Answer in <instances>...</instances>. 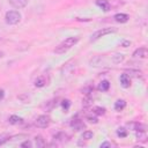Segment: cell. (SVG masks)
Returning a JSON list of instances; mask_svg holds the SVG:
<instances>
[{
	"label": "cell",
	"mask_w": 148,
	"mask_h": 148,
	"mask_svg": "<svg viewBox=\"0 0 148 148\" xmlns=\"http://www.w3.org/2000/svg\"><path fill=\"white\" fill-rule=\"evenodd\" d=\"M79 37L77 36H72V37H67L66 39H64L58 46H56L54 49V53L57 54H62L65 52H67L68 50H71L77 42H79Z\"/></svg>",
	"instance_id": "6da1fadb"
},
{
	"label": "cell",
	"mask_w": 148,
	"mask_h": 148,
	"mask_svg": "<svg viewBox=\"0 0 148 148\" xmlns=\"http://www.w3.org/2000/svg\"><path fill=\"white\" fill-rule=\"evenodd\" d=\"M5 21L9 25H15L21 21V14L17 10H9L5 15Z\"/></svg>",
	"instance_id": "7a4b0ae2"
},
{
	"label": "cell",
	"mask_w": 148,
	"mask_h": 148,
	"mask_svg": "<svg viewBox=\"0 0 148 148\" xmlns=\"http://www.w3.org/2000/svg\"><path fill=\"white\" fill-rule=\"evenodd\" d=\"M113 32H117V28H103V29H99V30L95 31V32L91 35L90 42L97 40V39H99L101 37H103V36H105V35L113 34Z\"/></svg>",
	"instance_id": "3957f363"
},
{
	"label": "cell",
	"mask_w": 148,
	"mask_h": 148,
	"mask_svg": "<svg viewBox=\"0 0 148 148\" xmlns=\"http://www.w3.org/2000/svg\"><path fill=\"white\" fill-rule=\"evenodd\" d=\"M51 124V118L46 114H42V116H38L35 120V125L38 127V128H46L49 127Z\"/></svg>",
	"instance_id": "277c9868"
},
{
	"label": "cell",
	"mask_w": 148,
	"mask_h": 148,
	"mask_svg": "<svg viewBox=\"0 0 148 148\" xmlns=\"http://www.w3.org/2000/svg\"><path fill=\"white\" fill-rule=\"evenodd\" d=\"M71 127L74 130V131H82L86 128V124L83 123L82 119H79V118H73L69 123Z\"/></svg>",
	"instance_id": "5b68a950"
},
{
	"label": "cell",
	"mask_w": 148,
	"mask_h": 148,
	"mask_svg": "<svg viewBox=\"0 0 148 148\" xmlns=\"http://www.w3.org/2000/svg\"><path fill=\"white\" fill-rule=\"evenodd\" d=\"M9 3L16 8V9H21V8H24L27 5H28V1L29 0H8Z\"/></svg>",
	"instance_id": "8992f818"
},
{
	"label": "cell",
	"mask_w": 148,
	"mask_h": 148,
	"mask_svg": "<svg viewBox=\"0 0 148 148\" xmlns=\"http://www.w3.org/2000/svg\"><path fill=\"white\" fill-rule=\"evenodd\" d=\"M119 81H120V84L124 88H130L131 87V77H130V75H127V73L121 74L120 77H119Z\"/></svg>",
	"instance_id": "52a82bcc"
},
{
	"label": "cell",
	"mask_w": 148,
	"mask_h": 148,
	"mask_svg": "<svg viewBox=\"0 0 148 148\" xmlns=\"http://www.w3.org/2000/svg\"><path fill=\"white\" fill-rule=\"evenodd\" d=\"M47 82H49V79H47L45 75H40V76H38V77L36 79V81H35V87L42 88V87L49 84Z\"/></svg>",
	"instance_id": "ba28073f"
},
{
	"label": "cell",
	"mask_w": 148,
	"mask_h": 148,
	"mask_svg": "<svg viewBox=\"0 0 148 148\" xmlns=\"http://www.w3.org/2000/svg\"><path fill=\"white\" fill-rule=\"evenodd\" d=\"M113 18L116 20V22L118 23H126L128 20H130V16L127 14H124V13H118L113 16Z\"/></svg>",
	"instance_id": "9c48e42d"
},
{
	"label": "cell",
	"mask_w": 148,
	"mask_h": 148,
	"mask_svg": "<svg viewBox=\"0 0 148 148\" xmlns=\"http://www.w3.org/2000/svg\"><path fill=\"white\" fill-rule=\"evenodd\" d=\"M133 57L134 58H141V59L146 58L147 57V49L146 47H139V49H136L133 52Z\"/></svg>",
	"instance_id": "30bf717a"
},
{
	"label": "cell",
	"mask_w": 148,
	"mask_h": 148,
	"mask_svg": "<svg viewBox=\"0 0 148 148\" xmlns=\"http://www.w3.org/2000/svg\"><path fill=\"white\" fill-rule=\"evenodd\" d=\"M96 5L104 12L110 10V2L108 0H96Z\"/></svg>",
	"instance_id": "8fae6325"
},
{
	"label": "cell",
	"mask_w": 148,
	"mask_h": 148,
	"mask_svg": "<svg viewBox=\"0 0 148 148\" xmlns=\"http://www.w3.org/2000/svg\"><path fill=\"white\" fill-rule=\"evenodd\" d=\"M8 121H9V124H12V125H18V124H22V123H23V119H22L21 117L16 116V114H12V116L8 118Z\"/></svg>",
	"instance_id": "7c38bea8"
},
{
	"label": "cell",
	"mask_w": 148,
	"mask_h": 148,
	"mask_svg": "<svg viewBox=\"0 0 148 148\" xmlns=\"http://www.w3.org/2000/svg\"><path fill=\"white\" fill-rule=\"evenodd\" d=\"M125 106H126V102L124 99H117L114 102V110L116 111H121L125 109Z\"/></svg>",
	"instance_id": "4fadbf2b"
},
{
	"label": "cell",
	"mask_w": 148,
	"mask_h": 148,
	"mask_svg": "<svg viewBox=\"0 0 148 148\" xmlns=\"http://www.w3.org/2000/svg\"><path fill=\"white\" fill-rule=\"evenodd\" d=\"M110 88V82L108 80H103L99 84H98V90L99 91H108Z\"/></svg>",
	"instance_id": "5bb4252c"
},
{
	"label": "cell",
	"mask_w": 148,
	"mask_h": 148,
	"mask_svg": "<svg viewBox=\"0 0 148 148\" xmlns=\"http://www.w3.org/2000/svg\"><path fill=\"white\" fill-rule=\"evenodd\" d=\"M53 139L57 140V141H60V142H65V141L68 139V135H67L66 133H64V132H59V133H57V134L54 135Z\"/></svg>",
	"instance_id": "9a60e30c"
},
{
	"label": "cell",
	"mask_w": 148,
	"mask_h": 148,
	"mask_svg": "<svg viewBox=\"0 0 148 148\" xmlns=\"http://www.w3.org/2000/svg\"><path fill=\"white\" fill-rule=\"evenodd\" d=\"M136 139L140 141H146V139H147L146 130H138L136 131Z\"/></svg>",
	"instance_id": "2e32d148"
},
{
	"label": "cell",
	"mask_w": 148,
	"mask_h": 148,
	"mask_svg": "<svg viewBox=\"0 0 148 148\" xmlns=\"http://www.w3.org/2000/svg\"><path fill=\"white\" fill-rule=\"evenodd\" d=\"M35 143H36V146L37 147H44L46 143H45V141H44V139H43V136H40V135H37L36 138H35Z\"/></svg>",
	"instance_id": "e0dca14e"
},
{
	"label": "cell",
	"mask_w": 148,
	"mask_h": 148,
	"mask_svg": "<svg viewBox=\"0 0 148 148\" xmlns=\"http://www.w3.org/2000/svg\"><path fill=\"white\" fill-rule=\"evenodd\" d=\"M123 60H124V54L117 53V54H114V56L112 57V61H113L114 64H119V62L123 61Z\"/></svg>",
	"instance_id": "ac0fdd59"
},
{
	"label": "cell",
	"mask_w": 148,
	"mask_h": 148,
	"mask_svg": "<svg viewBox=\"0 0 148 148\" xmlns=\"http://www.w3.org/2000/svg\"><path fill=\"white\" fill-rule=\"evenodd\" d=\"M117 135L119 138H125V136H127V131L124 127H120V128L117 130Z\"/></svg>",
	"instance_id": "d6986e66"
},
{
	"label": "cell",
	"mask_w": 148,
	"mask_h": 148,
	"mask_svg": "<svg viewBox=\"0 0 148 148\" xmlns=\"http://www.w3.org/2000/svg\"><path fill=\"white\" fill-rule=\"evenodd\" d=\"M92 136H94V133L91 131H84L82 134V139H84V140H90V139H92Z\"/></svg>",
	"instance_id": "ffe728a7"
},
{
	"label": "cell",
	"mask_w": 148,
	"mask_h": 148,
	"mask_svg": "<svg viewBox=\"0 0 148 148\" xmlns=\"http://www.w3.org/2000/svg\"><path fill=\"white\" fill-rule=\"evenodd\" d=\"M94 113H96V114H104L105 113V109L101 108V106H96V108H94Z\"/></svg>",
	"instance_id": "44dd1931"
},
{
	"label": "cell",
	"mask_w": 148,
	"mask_h": 148,
	"mask_svg": "<svg viewBox=\"0 0 148 148\" xmlns=\"http://www.w3.org/2000/svg\"><path fill=\"white\" fill-rule=\"evenodd\" d=\"M8 140H9V135H7V134H1V135H0V146H2L3 143H6Z\"/></svg>",
	"instance_id": "7402d4cb"
},
{
	"label": "cell",
	"mask_w": 148,
	"mask_h": 148,
	"mask_svg": "<svg viewBox=\"0 0 148 148\" xmlns=\"http://www.w3.org/2000/svg\"><path fill=\"white\" fill-rule=\"evenodd\" d=\"M61 105H62V109H64L65 111H67V110L69 109V105H71V103H69V101H68V99H65V101H62Z\"/></svg>",
	"instance_id": "603a6c76"
},
{
	"label": "cell",
	"mask_w": 148,
	"mask_h": 148,
	"mask_svg": "<svg viewBox=\"0 0 148 148\" xmlns=\"http://www.w3.org/2000/svg\"><path fill=\"white\" fill-rule=\"evenodd\" d=\"M87 119H88V121H89V123H91V124H97V123H98V119H97L96 117L88 116V117H87Z\"/></svg>",
	"instance_id": "cb8c5ba5"
},
{
	"label": "cell",
	"mask_w": 148,
	"mask_h": 148,
	"mask_svg": "<svg viewBox=\"0 0 148 148\" xmlns=\"http://www.w3.org/2000/svg\"><path fill=\"white\" fill-rule=\"evenodd\" d=\"M21 147H28V148H30V147H32V143H31V141L27 140V141H24V142L21 143Z\"/></svg>",
	"instance_id": "d4e9b609"
},
{
	"label": "cell",
	"mask_w": 148,
	"mask_h": 148,
	"mask_svg": "<svg viewBox=\"0 0 148 148\" xmlns=\"http://www.w3.org/2000/svg\"><path fill=\"white\" fill-rule=\"evenodd\" d=\"M112 146V143L110 142V141H105V142H103L102 145H101V148H105V147H111Z\"/></svg>",
	"instance_id": "484cf974"
},
{
	"label": "cell",
	"mask_w": 148,
	"mask_h": 148,
	"mask_svg": "<svg viewBox=\"0 0 148 148\" xmlns=\"http://www.w3.org/2000/svg\"><path fill=\"white\" fill-rule=\"evenodd\" d=\"M3 97H5V90L0 88V102L3 99Z\"/></svg>",
	"instance_id": "4316f807"
},
{
	"label": "cell",
	"mask_w": 148,
	"mask_h": 148,
	"mask_svg": "<svg viewBox=\"0 0 148 148\" xmlns=\"http://www.w3.org/2000/svg\"><path fill=\"white\" fill-rule=\"evenodd\" d=\"M130 44H131V42H128V40H125V42H123V44H121V45H123L124 47H127Z\"/></svg>",
	"instance_id": "83f0119b"
},
{
	"label": "cell",
	"mask_w": 148,
	"mask_h": 148,
	"mask_svg": "<svg viewBox=\"0 0 148 148\" xmlns=\"http://www.w3.org/2000/svg\"><path fill=\"white\" fill-rule=\"evenodd\" d=\"M2 57H3V52H2V51H0V59H1Z\"/></svg>",
	"instance_id": "f1b7e54d"
},
{
	"label": "cell",
	"mask_w": 148,
	"mask_h": 148,
	"mask_svg": "<svg viewBox=\"0 0 148 148\" xmlns=\"http://www.w3.org/2000/svg\"><path fill=\"white\" fill-rule=\"evenodd\" d=\"M0 10H1V7H0Z\"/></svg>",
	"instance_id": "f546056e"
}]
</instances>
